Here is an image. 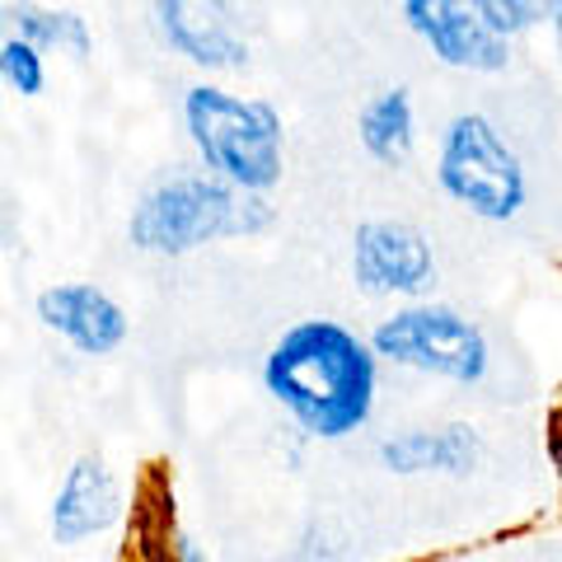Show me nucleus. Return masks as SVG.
Returning <instances> with one entry per match:
<instances>
[{"label": "nucleus", "instance_id": "nucleus-4", "mask_svg": "<svg viewBox=\"0 0 562 562\" xmlns=\"http://www.w3.org/2000/svg\"><path fill=\"white\" fill-rule=\"evenodd\" d=\"M436 179L464 211L483 221H512L525 206V169L483 113H460L446 127Z\"/></svg>", "mask_w": 562, "mask_h": 562}, {"label": "nucleus", "instance_id": "nucleus-6", "mask_svg": "<svg viewBox=\"0 0 562 562\" xmlns=\"http://www.w3.org/2000/svg\"><path fill=\"white\" fill-rule=\"evenodd\" d=\"M351 277L371 295H422L436 281L431 244L408 221H366L351 235Z\"/></svg>", "mask_w": 562, "mask_h": 562}, {"label": "nucleus", "instance_id": "nucleus-2", "mask_svg": "<svg viewBox=\"0 0 562 562\" xmlns=\"http://www.w3.org/2000/svg\"><path fill=\"white\" fill-rule=\"evenodd\" d=\"M268 221H272V211L254 192H239L231 183L211 179V173H173V179L155 183L136 202L127 235L136 249L179 258V254L202 249L211 239L254 235Z\"/></svg>", "mask_w": 562, "mask_h": 562}, {"label": "nucleus", "instance_id": "nucleus-13", "mask_svg": "<svg viewBox=\"0 0 562 562\" xmlns=\"http://www.w3.org/2000/svg\"><path fill=\"white\" fill-rule=\"evenodd\" d=\"M20 38L33 43L38 52L57 47V52H76V57H90V29H85L80 14L70 10H38V5H10L5 10Z\"/></svg>", "mask_w": 562, "mask_h": 562}, {"label": "nucleus", "instance_id": "nucleus-10", "mask_svg": "<svg viewBox=\"0 0 562 562\" xmlns=\"http://www.w3.org/2000/svg\"><path fill=\"white\" fill-rule=\"evenodd\" d=\"M160 14V29L169 47L188 57L192 66H239L249 61V43H244V33L231 24V10L225 5H188V0H165V5H155Z\"/></svg>", "mask_w": 562, "mask_h": 562}, {"label": "nucleus", "instance_id": "nucleus-3", "mask_svg": "<svg viewBox=\"0 0 562 562\" xmlns=\"http://www.w3.org/2000/svg\"><path fill=\"white\" fill-rule=\"evenodd\" d=\"M183 122L211 179L254 198L281 179V113L272 103L192 85L183 94Z\"/></svg>", "mask_w": 562, "mask_h": 562}, {"label": "nucleus", "instance_id": "nucleus-11", "mask_svg": "<svg viewBox=\"0 0 562 562\" xmlns=\"http://www.w3.org/2000/svg\"><path fill=\"white\" fill-rule=\"evenodd\" d=\"M380 464L394 473H450V479H464L483 464V436L464 427V422H450V427H417L390 436L380 446Z\"/></svg>", "mask_w": 562, "mask_h": 562}, {"label": "nucleus", "instance_id": "nucleus-14", "mask_svg": "<svg viewBox=\"0 0 562 562\" xmlns=\"http://www.w3.org/2000/svg\"><path fill=\"white\" fill-rule=\"evenodd\" d=\"M0 70H5L10 90H20L24 99L43 94L47 90V66H43V52L24 43V38H10L5 47H0Z\"/></svg>", "mask_w": 562, "mask_h": 562}, {"label": "nucleus", "instance_id": "nucleus-1", "mask_svg": "<svg viewBox=\"0 0 562 562\" xmlns=\"http://www.w3.org/2000/svg\"><path fill=\"white\" fill-rule=\"evenodd\" d=\"M262 384L310 436L338 441L375 408V347L333 319H301L268 351Z\"/></svg>", "mask_w": 562, "mask_h": 562}, {"label": "nucleus", "instance_id": "nucleus-8", "mask_svg": "<svg viewBox=\"0 0 562 562\" xmlns=\"http://www.w3.org/2000/svg\"><path fill=\"white\" fill-rule=\"evenodd\" d=\"M38 319L61 333V338L85 351V357H109L127 338V310L103 286L90 281H57L38 295Z\"/></svg>", "mask_w": 562, "mask_h": 562}, {"label": "nucleus", "instance_id": "nucleus-12", "mask_svg": "<svg viewBox=\"0 0 562 562\" xmlns=\"http://www.w3.org/2000/svg\"><path fill=\"white\" fill-rule=\"evenodd\" d=\"M357 136L371 160L380 165H403L413 155L417 140V117H413V99L408 90H384L361 109L357 117Z\"/></svg>", "mask_w": 562, "mask_h": 562}, {"label": "nucleus", "instance_id": "nucleus-17", "mask_svg": "<svg viewBox=\"0 0 562 562\" xmlns=\"http://www.w3.org/2000/svg\"><path fill=\"white\" fill-rule=\"evenodd\" d=\"M553 33H558V47H562V5H553Z\"/></svg>", "mask_w": 562, "mask_h": 562}, {"label": "nucleus", "instance_id": "nucleus-16", "mask_svg": "<svg viewBox=\"0 0 562 562\" xmlns=\"http://www.w3.org/2000/svg\"><path fill=\"white\" fill-rule=\"evenodd\" d=\"M169 549H173V562H211V558L202 553V543L192 539V535H179V530H173V543H169Z\"/></svg>", "mask_w": 562, "mask_h": 562}, {"label": "nucleus", "instance_id": "nucleus-9", "mask_svg": "<svg viewBox=\"0 0 562 562\" xmlns=\"http://www.w3.org/2000/svg\"><path fill=\"white\" fill-rule=\"evenodd\" d=\"M117 516H122V487L113 479V469L94 460V454H85V460L66 469L47 525L57 543H85L109 530Z\"/></svg>", "mask_w": 562, "mask_h": 562}, {"label": "nucleus", "instance_id": "nucleus-5", "mask_svg": "<svg viewBox=\"0 0 562 562\" xmlns=\"http://www.w3.org/2000/svg\"><path fill=\"white\" fill-rule=\"evenodd\" d=\"M375 357L408 366L422 375H441V380H460V384H479L492 366V351L483 328L464 319L450 305H408L390 314L375 333H371Z\"/></svg>", "mask_w": 562, "mask_h": 562}, {"label": "nucleus", "instance_id": "nucleus-7", "mask_svg": "<svg viewBox=\"0 0 562 562\" xmlns=\"http://www.w3.org/2000/svg\"><path fill=\"white\" fill-rule=\"evenodd\" d=\"M403 20L427 43L446 66L460 70H506L512 61V43L487 29L479 5H460V0H408Z\"/></svg>", "mask_w": 562, "mask_h": 562}, {"label": "nucleus", "instance_id": "nucleus-15", "mask_svg": "<svg viewBox=\"0 0 562 562\" xmlns=\"http://www.w3.org/2000/svg\"><path fill=\"white\" fill-rule=\"evenodd\" d=\"M479 10H483L487 29L497 33V38H506V43H512V33L539 24L543 14H553V10H543V5H530V0H479Z\"/></svg>", "mask_w": 562, "mask_h": 562}]
</instances>
